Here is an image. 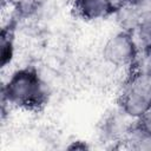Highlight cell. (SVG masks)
<instances>
[{
  "label": "cell",
  "instance_id": "6",
  "mask_svg": "<svg viewBox=\"0 0 151 151\" xmlns=\"http://www.w3.org/2000/svg\"><path fill=\"white\" fill-rule=\"evenodd\" d=\"M123 142L132 150L151 151V134L144 131L138 123L126 130Z\"/></svg>",
  "mask_w": 151,
  "mask_h": 151
},
{
  "label": "cell",
  "instance_id": "12",
  "mask_svg": "<svg viewBox=\"0 0 151 151\" xmlns=\"http://www.w3.org/2000/svg\"><path fill=\"white\" fill-rule=\"evenodd\" d=\"M132 4L142 14L151 11V0H133Z\"/></svg>",
  "mask_w": 151,
  "mask_h": 151
},
{
  "label": "cell",
  "instance_id": "11",
  "mask_svg": "<svg viewBox=\"0 0 151 151\" xmlns=\"http://www.w3.org/2000/svg\"><path fill=\"white\" fill-rule=\"evenodd\" d=\"M137 123L139 124V126H140L144 131H146L147 133L151 134V110L147 111L144 116H142V117L137 120Z\"/></svg>",
  "mask_w": 151,
  "mask_h": 151
},
{
  "label": "cell",
  "instance_id": "3",
  "mask_svg": "<svg viewBox=\"0 0 151 151\" xmlns=\"http://www.w3.org/2000/svg\"><path fill=\"white\" fill-rule=\"evenodd\" d=\"M139 53V47L132 33L124 31L111 37L103 48L104 59L118 67L131 66L136 63Z\"/></svg>",
  "mask_w": 151,
  "mask_h": 151
},
{
  "label": "cell",
  "instance_id": "4",
  "mask_svg": "<svg viewBox=\"0 0 151 151\" xmlns=\"http://www.w3.org/2000/svg\"><path fill=\"white\" fill-rule=\"evenodd\" d=\"M76 13L86 20H98L113 14L114 7L111 0H74Z\"/></svg>",
  "mask_w": 151,
  "mask_h": 151
},
{
  "label": "cell",
  "instance_id": "9",
  "mask_svg": "<svg viewBox=\"0 0 151 151\" xmlns=\"http://www.w3.org/2000/svg\"><path fill=\"white\" fill-rule=\"evenodd\" d=\"M38 9V0H18L17 11L24 17L33 14Z\"/></svg>",
  "mask_w": 151,
  "mask_h": 151
},
{
  "label": "cell",
  "instance_id": "13",
  "mask_svg": "<svg viewBox=\"0 0 151 151\" xmlns=\"http://www.w3.org/2000/svg\"><path fill=\"white\" fill-rule=\"evenodd\" d=\"M132 1H133V0H111V2H112V5H113L114 9L118 8V7H120V6L132 4Z\"/></svg>",
  "mask_w": 151,
  "mask_h": 151
},
{
  "label": "cell",
  "instance_id": "10",
  "mask_svg": "<svg viewBox=\"0 0 151 151\" xmlns=\"http://www.w3.org/2000/svg\"><path fill=\"white\" fill-rule=\"evenodd\" d=\"M144 55L142 57V59L137 58L136 63L133 65L137 64L136 71H140L146 73L147 76L151 77V48L150 50H144Z\"/></svg>",
  "mask_w": 151,
  "mask_h": 151
},
{
  "label": "cell",
  "instance_id": "5",
  "mask_svg": "<svg viewBox=\"0 0 151 151\" xmlns=\"http://www.w3.org/2000/svg\"><path fill=\"white\" fill-rule=\"evenodd\" d=\"M116 22L119 26L120 31L127 33H134L139 26V21L142 18V13L134 7L133 4L124 5L114 9L113 12Z\"/></svg>",
  "mask_w": 151,
  "mask_h": 151
},
{
  "label": "cell",
  "instance_id": "8",
  "mask_svg": "<svg viewBox=\"0 0 151 151\" xmlns=\"http://www.w3.org/2000/svg\"><path fill=\"white\" fill-rule=\"evenodd\" d=\"M14 55V45L9 37V32L6 31L2 32L1 37V65L5 67L7 64H9Z\"/></svg>",
  "mask_w": 151,
  "mask_h": 151
},
{
  "label": "cell",
  "instance_id": "2",
  "mask_svg": "<svg viewBox=\"0 0 151 151\" xmlns=\"http://www.w3.org/2000/svg\"><path fill=\"white\" fill-rule=\"evenodd\" d=\"M120 111L129 118L138 120L151 110V77L134 71L126 81L119 100Z\"/></svg>",
  "mask_w": 151,
  "mask_h": 151
},
{
  "label": "cell",
  "instance_id": "1",
  "mask_svg": "<svg viewBox=\"0 0 151 151\" xmlns=\"http://www.w3.org/2000/svg\"><path fill=\"white\" fill-rule=\"evenodd\" d=\"M41 79L33 68L15 71L2 87V101L21 107H37L45 100Z\"/></svg>",
  "mask_w": 151,
  "mask_h": 151
},
{
  "label": "cell",
  "instance_id": "7",
  "mask_svg": "<svg viewBox=\"0 0 151 151\" xmlns=\"http://www.w3.org/2000/svg\"><path fill=\"white\" fill-rule=\"evenodd\" d=\"M133 37L139 48L143 51L151 48V11L142 14L139 26Z\"/></svg>",
  "mask_w": 151,
  "mask_h": 151
}]
</instances>
